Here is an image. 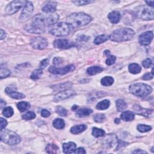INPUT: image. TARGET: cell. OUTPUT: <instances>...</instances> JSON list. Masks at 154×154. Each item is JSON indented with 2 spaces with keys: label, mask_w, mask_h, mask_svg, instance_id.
<instances>
[{
  "label": "cell",
  "mask_w": 154,
  "mask_h": 154,
  "mask_svg": "<svg viewBox=\"0 0 154 154\" xmlns=\"http://www.w3.org/2000/svg\"><path fill=\"white\" fill-rule=\"evenodd\" d=\"M59 16L58 14L47 13V14H37L34 16L32 22L33 25L39 29H44L46 26H50L57 22L58 20Z\"/></svg>",
  "instance_id": "obj_1"
},
{
  "label": "cell",
  "mask_w": 154,
  "mask_h": 154,
  "mask_svg": "<svg viewBox=\"0 0 154 154\" xmlns=\"http://www.w3.org/2000/svg\"><path fill=\"white\" fill-rule=\"evenodd\" d=\"M91 21V17L83 13H74L68 16L66 18L67 23L69 24L72 28L85 26Z\"/></svg>",
  "instance_id": "obj_2"
},
{
  "label": "cell",
  "mask_w": 154,
  "mask_h": 154,
  "mask_svg": "<svg viewBox=\"0 0 154 154\" xmlns=\"http://www.w3.org/2000/svg\"><path fill=\"white\" fill-rule=\"evenodd\" d=\"M135 34V31L131 28H122L114 30L111 34L110 38L115 42H126L132 39Z\"/></svg>",
  "instance_id": "obj_3"
},
{
  "label": "cell",
  "mask_w": 154,
  "mask_h": 154,
  "mask_svg": "<svg viewBox=\"0 0 154 154\" xmlns=\"http://www.w3.org/2000/svg\"><path fill=\"white\" fill-rule=\"evenodd\" d=\"M72 28L71 25L64 22H56L49 26L48 31L51 35L56 37H64L69 35Z\"/></svg>",
  "instance_id": "obj_4"
},
{
  "label": "cell",
  "mask_w": 154,
  "mask_h": 154,
  "mask_svg": "<svg viewBox=\"0 0 154 154\" xmlns=\"http://www.w3.org/2000/svg\"><path fill=\"white\" fill-rule=\"evenodd\" d=\"M129 90L135 96L143 98L151 94L152 92V88L149 85L140 83L131 84L130 86Z\"/></svg>",
  "instance_id": "obj_5"
},
{
  "label": "cell",
  "mask_w": 154,
  "mask_h": 154,
  "mask_svg": "<svg viewBox=\"0 0 154 154\" xmlns=\"http://www.w3.org/2000/svg\"><path fill=\"white\" fill-rule=\"evenodd\" d=\"M1 140L4 143L9 145H16L21 142V137L16 132L9 130L3 129L0 132Z\"/></svg>",
  "instance_id": "obj_6"
},
{
  "label": "cell",
  "mask_w": 154,
  "mask_h": 154,
  "mask_svg": "<svg viewBox=\"0 0 154 154\" xmlns=\"http://www.w3.org/2000/svg\"><path fill=\"white\" fill-rule=\"evenodd\" d=\"M136 16L142 20H153L154 18L153 8L144 6L139 7L136 10Z\"/></svg>",
  "instance_id": "obj_7"
},
{
  "label": "cell",
  "mask_w": 154,
  "mask_h": 154,
  "mask_svg": "<svg viewBox=\"0 0 154 154\" xmlns=\"http://www.w3.org/2000/svg\"><path fill=\"white\" fill-rule=\"evenodd\" d=\"M25 3L26 1H19V0L13 1L7 6L5 12L7 15H13L18 12L23 6H25Z\"/></svg>",
  "instance_id": "obj_8"
},
{
  "label": "cell",
  "mask_w": 154,
  "mask_h": 154,
  "mask_svg": "<svg viewBox=\"0 0 154 154\" xmlns=\"http://www.w3.org/2000/svg\"><path fill=\"white\" fill-rule=\"evenodd\" d=\"M34 10V6L30 1H26L25 5L19 16V21L21 22H25L28 21L30 18Z\"/></svg>",
  "instance_id": "obj_9"
},
{
  "label": "cell",
  "mask_w": 154,
  "mask_h": 154,
  "mask_svg": "<svg viewBox=\"0 0 154 154\" xmlns=\"http://www.w3.org/2000/svg\"><path fill=\"white\" fill-rule=\"evenodd\" d=\"M75 69V67L73 65L66 66L64 67H55L54 66H50L48 69L49 72L55 75H64L74 71Z\"/></svg>",
  "instance_id": "obj_10"
},
{
  "label": "cell",
  "mask_w": 154,
  "mask_h": 154,
  "mask_svg": "<svg viewBox=\"0 0 154 154\" xmlns=\"http://www.w3.org/2000/svg\"><path fill=\"white\" fill-rule=\"evenodd\" d=\"M30 45L34 49H44L46 48L48 45L47 40L42 37H36L31 39Z\"/></svg>",
  "instance_id": "obj_11"
},
{
  "label": "cell",
  "mask_w": 154,
  "mask_h": 154,
  "mask_svg": "<svg viewBox=\"0 0 154 154\" xmlns=\"http://www.w3.org/2000/svg\"><path fill=\"white\" fill-rule=\"evenodd\" d=\"M76 95V92L72 90H66L58 93L54 97V101L58 102L67 98H69Z\"/></svg>",
  "instance_id": "obj_12"
},
{
  "label": "cell",
  "mask_w": 154,
  "mask_h": 154,
  "mask_svg": "<svg viewBox=\"0 0 154 154\" xmlns=\"http://www.w3.org/2000/svg\"><path fill=\"white\" fill-rule=\"evenodd\" d=\"M54 46L60 49H66L75 46L74 43L66 39H58L54 41Z\"/></svg>",
  "instance_id": "obj_13"
},
{
  "label": "cell",
  "mask_w": 154,
  "mask_h": 154,
  "mask_svg": "<svg viewBox=\"0 0 154 154\" xmlns=\"http://www.w3.org/2000/svg\"><path fill=\"white\" fill-rule=\"evenodd\" d=\"M153 39V32L146 31L143 33L139 37V42L142 45H149Z\"/></svg>",
  "instance_id": "obj_14"
},
{
  "label": "cell",
  "mask_w": 154,
  "mask_h": 154,
  "mask_svg": "<svg viewBox=\"0 0 154 154\" xmlns=\"http://www.w3.org/2000/svg\"><path fill=\"white\" fill-rule=\"evenodd\" d=\"M133 110L137 114L142 115L143 116L145 117H149L153 113V110L143 108L140 105H134L133 107Z\"/></svg>",
  "instance_id": "obj_15"
},
{
  "label": "cell",
  "mask_w": 154,
  "mask_h": 154,
  "mask_svg": "<svg viewBox=\"0 0 154 154\" xmlns=\"http://www.w3.org/2000/svg\"><path fill=\"white\" fill-rule=\"evenodd\" d=\"M57 3L49 1L42 7V11L45 13H53L57 9Z\"/></svg>",
  "instance_id": "obj_16"
},
{
  "label": "cell",
  "mask_w": 154,
  "mask_h": 154,
  "mask_svg": "<svg viewBox=\"0 0 154 154\" xmlns=\"http://www.w3.org/2000/svg\"><path fill=\"white\" fill-rule=\"evenodd\" d=\"M5 92L7 95L9 96L10 97L16 99H22L25 98V95L24 94L18 92L16 91L13 90L12 89L9 88V87H7L5 90Z\"/></svg>",
  "instance_id": "obj_17"
},
{
  "label": "cell",
  "mask_w": 154,
  "mask_h": 154,
  "mask_svg": "<svg viewBox=\"0 0 154 154\" xmlns=\"http://www.w3.org/2000/svg\"><path fill=\"white\" fill-rule=\"evenodd\" d=\"M62 147H63L64 153H75V151L76 148V145L75 143L70 142L69 143H63Z\"/></svg>",
  "instance_id": "obj_18"
},
{
  "label": "cell",
  "mask_w": 154,
  "mask_h": 154,
  "mask_svg": "<svg viewBox=\"0 0 154 154\" xmlns=\"http://www.w3.org/2000/svg\"><path fill=\"white\" fill-rule=\"evenodd\" d=\"M108 18L110 20V21L113 23V24H117L118 23L120 20H121V15L119 12L118 11H112L111 13H110L108 15Z\"/></svg>",
  "instance_id": "obj_19"
},
{
  "label": "cell",
  "mask_w": 154,
  "mask_h": 154,
  "mask_svg": "<svg viewBox=\"0 0 154 154\" xmlns=\"http://www.w3.org/2000/svg\"><path fill=\"white\" fill-rule=\"evenodd\" d=\"M72 85V84L71 82H66L63 84H57L53 86V89L54 91H63L68 90L70 89Z\"/></svg>",
  "instance_id": "obj_20"
},
{
  "label": "cell",
  "mask_w": 154,
  "mask_h": 154,
  "mask_svg": "<svg viewBox=\"0 0 154 154\" xmlns=\"http://www.w3.org/2000/svg\"><path fill=\"white\" fill-rule=\"evenodd\" d=\"M87 126L85 125H78L72 126L71 129V132L73 134H78L87 129Z\"/></svg>",
  "instance_id": "obj_21"
},
{
  "label": "cell",
  "mask_w": 154,
  "mask_h": 154,
  "mask_svg": "<svg viewBox=\"0 0 154 154\" xmlns=\"http://www.w3.org/2000/svg\"><path fill=\"white\" fill-rule=\"evenodd\" d=\"M134 114L132 112H130V111H126V112H123L121 115V119L126 122L132 121V120H134Z\"/></svg>",
  "instance_id": "obj_22"
},
{
  "label": "cell",
  "mask_w": 154,
  "mask_h": 154,
  "mask_svg": "<svg viewBox=\"0 0 154 154\" xmlns=\"http://www.w3.org/2000/svg\"><path fill=\"white\" fill-rule=\"evenodd\" d=\"M93 113V110L89 108H81L76 112V116L78 117H84L89 116Z\"/></svg>",
  "instance_id": "obj_23"
},
{
  "label": "cell",
  "mask_w": 154,
  "mask_h": 154,
  "mask_svg": "<svg viewBox=\"0 0 154 154\" xmlns=\"http://www.w3.org/2000/svg\"><path fill=\"white\" fill-rule=\"evenodd\" d=\"M128 70H129V71L131 74H137L141 72L142 67L138 64L132 63V64H130L129 66H128Z\"/></svg>",
  "instance_id": "obj_24"
},
{
  "label": "cell",
  "mask_w": 154,
  "mask_h": 154,
  "mask_svg": "<svg viewBox=\"0 0 154 154\" xmlns=\"http://www.w3.org/2000/svg\"><path fill=\"white\" fill-rule=\"evenodd\" d=\"M104 71V69L102 67L99 66H92L89 67L87 69V72L89 75H94L97 74H99Z\"/></svg>",
  "instance_id": "obj_25"
},
{
  "label": "cell",
  "mask_w": 154,
  "mask_h": 154,
  "mask_svg": "<svg viewBox=\"0 0 154 154\" xmlns=\"http://www.w3.org/2000/svg\"><path fill=\"white\" fill-rule=\"evenodd\" d=\"M116 107L118 112H123L127 108V104L123 99H118L116 101Z\"/></svg>",
  "instance_id": "obj_26"
},
{
  "label": "cell",
  "mask_w": 154,
  "mask_h": 154,
  "mask_svg": "<svg viewBox=\"0 0 154 154\" xmlns=\"http://www.w3.org/2000/svg\"><path fill=\"white\" fill-rule=\"evenodd\" d=\"M110 104V102L109 101V100L107 99L103 100L99 102V103L96 105V109L99 110H104L109 107Z\"/></svg>",
  "instance_id": "obj_27"
},
{
  "label": "cell",
  "mask_w": 154,
  "mask_h": 154,
  "mask_svg": "<svg viewBox=\"0 0 154 154\" xmlns=\"http://www.w3.org/2000/svg\"><path fill=\"white\" fill-rule=\"evenodd\" d=\"M53 125L55 128L58 130L63 129L65 126V123L64 120L60 119V118L55 119L53 123Z\"/></svg>",
  "instance_id": "obj_28"
},
{
  "label": "cell",
  "mask_w": 154,
  "mask_h": 154,
  "mask_svg": "<svg viewBox=\"0 0 154 154\" xmlns=\"http://www.w3.org/2000/svg\"><path fill=\"white\" fill-rule=\"evenodd\" d=\"M101 84L104 86H110L112 85L114 83V79L112 78V76H105L102 78L101 81Z\"/></svg>",
  "instance_id": "obj_29"
},
{
  "label": "cell",
  "mask_w": 154,
  "mask_h": 154,
  "mask_svg": "<svg viewBox=\"0 0 154 154\" xmlns=\"http://www.w3.org/2000/svg\"><path fill=\"white\" fill-rule=\"evenodd\" d=\"M17 107H18V110L20 111V112H24L29 109V108L30 107V105L27 102L22 101L17 104Z\"/></svg>",
  "instance_id": "obj_30"
},
{
  "label": "cell",
  "mask_w": 154,
  "mask_h": 154,
  "mask_svg": "<svg viewBox=\"0 0 154 154\" xmlns=\"http://www.w3.org/2000/svg\"><path fill=\"white\" fill-rule=\"evenodd\" d=\"M58 149V147L55 144H48L46 148V152L48 153H56Z\"/></svg>",
  "instance_id": "obj_31"
},
{
  "label": "cell",
  "mask_w": 154,
  "mask_h": 154,
  "mask_svg": "<svg viewBox=\"0 0 154 154\" xmlns=\"http://www.w3.org/2000/svg\"><path fill=\"white\" fill-rule=\"evenodd\" d=\"M105 131L99 129V128L94 127L93 128V130H92V135L95 137H102L105 135Z\"/></svg>",
  "instance_id": "obj_32"
},
{
  "label": "cell",
  "mask_w": 154,
  "mask_h": 154,
  "mask_svg": "<svg viewBox=\"0 0 154 154\" xmlns=\"http://www.w3.org/2000/svg\"><path fill=\"white\" fill-rule=\"evenodd\" d=\"M108 36L105 35L98 36L95 38V40H94V44L95 45H99L101 44H102V43L106 42L108 40Z\"/></svg>",
  "instance_id": "obj_33"
},
{
  "label": "cell",
  "mask_w": 154,
  "mask_h": 154,
  "mask_svg": "<svg viewBox=\"0 0 154 154\" xmlns=\"http://www.w3.org/2000/svg\"><path fill=\"white\" fill-rule=\"evenodd\" d=\"M3 114L6 117H10L14 114L13 109L10 107H7L3 109Z\"/></svg>",
  "instance_id": "obj_34"
},
{
  "label": "cell",
  "mask_w": 154,
  "mask_h": 154,
  "mask_svg": "<svg viewBox=\"0 0 154 154\" xmlns=\"http://www.w3.org/2000/svg\"><path fill=\"white\" fill-rule=\"evenodd\" d=\"M25 29H26V30L28 32L32 33H42L44 32V30L37 28L35 27V26H33V25H30V26H27Z\"/></svg>",
  "instance_id": "obj_35"
},
{
  "label": "cell",
  "mask_w": 154,
  "mask_h": 154,
  "mask_svg": "<svg viewBox=\"0 0 154 154\" xmlns=\"http://www.w3.org/2000/svg\"><path fill=\"white\" fill-rule=\"evenodd\" d=\"M139 131L141 132H146L148 131H150L152 130V127L149 125H143V124H140L137 127Z\"/></svg>",
  "instance_id": "obj_36"
},
{
  "label": "cell",
  "mask_w": 154,
  "mask_h": 154,
  "mask_svg": "<svg viewBox=\"0 0 154 154\" xmlns=\"http://www.w3.org/2000/svg\"><path fill=\"white\" fill-rule=\"evenodd\" d=\"M43 72H42V69H36L35 71H34L33 72V73L31 75V78L32 80H37L39 78H40V77L42 76Z\"/></svg>",
  "instance_id": "obj_37"
},
{
  "label": "cell",
  "mask_w": 154,
  "mask_h": 154,
  "mask_svg": "<svg viewBox=\"0 0 154 154\" xmlns=\"http://www.w3.org/2000/svg\"><path fill=\"white\" fill-rule=\"evenodd\" d=\"M56 112L59 116L62 117H66L67 114V111L62 106H58L56 108Z\"/></svg>",
  "instance_id": "obj_38"
},
{
  "label": "cell",
  "mask_w": 154,
  "mask_h": 154,
  "mask_svg": "<svg viewBox=\"0 0 154 154\" xmlns=\"http://www.w3.org/2000/svg\"><path fill=\"white\" fill-rule=\"evenodd\" d=\"M22 119L25 121H30V120L34 119L36 117V114L33 112H28L24 115H22Z\"/></svg>",
  "instance_id": "obj_39"
},
{
  "label": "cell",
  "mask_w": 154,
  "mask_h": 154,
  "mask_svg": "<svg viewBox=\"0 0 154 154\" xmlns=\"http://www.w3.org/2000/svg\"><path fill=\"white\" fill-rule=\"evenodd\" d=\"M93 2L94 1H91V0H76V1H72V3L76 6L87 5Z\"/></svg>",
  "instance_id": "obj_40"
},
{
  "label": "cell",
  "mask_w": 154,
  "mask_h": 154,
  "mask_svg": "<svg viewBox=\"0 0 154 154\" xmlns=\"http://www.w3.org/2000/svg\"><path fill=\"white\" fill-rule=\"evenodd\" d=\"M93 119L95 122L97 123H101L104 121V120L105 119V116L103 114H97L94 116Z\"/></svg>",
  "instance_id": "obj_41"
},
{
  "label": "cell",
  "mask_w": 154,
  "mask_h": 154,
  "mask_svg": "<svg viewBox=\"0 0 154 154\" xmlns=\"http://www.w3.org/2000/svg\"><path fill=\"white\" fill-rule=\"evenodd\" d=\"M116 60V57L114 55H112L111 54H110L107 55V59L105 62V63L107 65L110 66L113 65L115 63Z\"/></svg>",
  "instance_id": "obj_42"
},
{
  "label": "cell",
  "mask_w": 154,
  "mask_h": 154,
  "mask_svg": "<svg viewBox=\"0 0 154 154\" xmlns=\"http://www.w3.org/2000/svg\"><path fill=\"white\" fill-rule=\"evenodd\" d=\"M10 75V71L6 68H3L2 66L1 67V79H3L6 77H8Z\"/></svg>",
  "instance_id": "obj_43"
},
{
  "label": "cell",
  "mask_w": 154,
  "mask_h": 154,
  "mask_svg": "<svg viewBox=\"0 0 154 154\" xmlns=\"http://www.w3.org/2000/svg\"><path fill=\"white\" fill-rule=\"evenodd\" d=\"M152 61L149 58H146V60H144V61L142 62V65L145 68H149L152 65Z\"/></svg>",
  "instance_id": "obj_44"
},
{
  "label": "cell",
  "mask_w": 154,
  "mask_h": 154,
  "mask_svg": "<svg viewBox=\"0 0 154 154\" xmlns=\"http://www.w3.org/2000/svg\"><path fill=\"white\" fill-rule=\"evenodd\" d=\"M63 59L61 58L60 57H55L53 59V64L55 66H60L63 63Z\"/></svg>",
  "instance_id": "obj_45"
},
{
  "label": "cell",
  "mask_w": 154,
  "mask_h": 154,
  "mask_svg": "<svg viewBox=\"0 0 154 154\" xmlns=\"http://www.w3.org/2000/svg\"><path fill=\"white\" fill-rule=\"evenodd\" d=\"M48 63H49V59L48 58H46V59L43 60L40 63V68H39V69H44L45 67H46L47 66Z\"/></svg>",
  "instance_id": "obj_46"
},
{
  "label": "cell",
  "mask_w": 154,
  "mask_h": 154,
  "mask_svg": "<svg viewBox=\"0 0 154 154\" xmlns=\"http://www.w3.org/2000/svg\"><path fill=\"white\" fill-rule=\"evenodd\" d=\"M153 74H152V73H147L146 74H144L143 76V80H151L153 78Z\"/></svg>",
  "instance_id": "obj_47"
},
{
  "label": "cell",
  "mask_w": 154,
  "mask_h": 154,
  "mask_svg": "<svg viewBox=\"0 0 154 154\" xmlns=\"http://www.w3.org/2000/svg\"><path fill=\"white\" fill-rule=\"evenodd\" d=\"M51 115V113L49 111L46 110V109H44V110H42V112H41V116L42 117H49Z\"/></svg>",
  "instance_id": "obj_48"
},
{
  "label": "cell",
  "mask_w": 154,
  "mask_h": 154,
  "mask_svg": "<svg viewBox=\"0 0 154 154\" xmlns=\"http://www.w3.org/2000/svg\"><path fill=\"white\" fill-rule=\"evenodd\" d=\"M0 120H1V125H0V126H1V130H2L4 128H5V127L7 125V122L6 119L3 117L0 119Z\"/></svg>",
  "instance_id": "obj_49"
},
{
  "label": "cell",
  "mask_w": 154,
  "mask_h": 154,
  "mask_svg": "<svg viewBox=\"0 0 154 154\" xmlns=\"http://www.w3.org/2000/svg\"><path fill=\"white\" fill-rule=\"evenodd\" d=\"M86 153V152H85L84 149L83 148H79L78 149H76V150L75 151V153L82 154V153Z\"/></svg>",
  "instance_id": "obj_50"
},
{
  "label": "cell",
  "mask_w": 154,
  "mask_h": 154,
  "mask_svg": "<svg viewBox=\"0 0 154 154\" xmlns=\"http://www.w3.org/2000/svg\"><path fill=\"white\" fill-rule=\"evenodd\" d=\"M126 144H127L125 142H123L121 140H119V143H118V146L117 148V150L119 149V148H121L122 146H126Z\"/></svg>",
  "instance_id": "obj_51"
},
{
  "label": "cell",
  "mask_w": 154,
  "mask_h": 154,
  "mask_svg": "<svg viewBox=\"0 0 154 154\" xmlns=\"http://www.w3.org/2000/svg\"><path fill=\"white\" fill-rule=\"evenodd\" d=\"M1 31V33H0V37H1V40H3L6 37V34L5 31H4L2 29L0 30Z\"/></svg>",
  "instance_id": "obj_52"
},
{
  "label": "cell",
  "mask_w": 154,
  "mask_h": 154,
  "mask_svg": "<svg viewBox=\"0 0 154 154\" xmlns=\"http://www.w3.org/2000/svg\"><path fill=\"white\" fill-rule=\"evenodd\" d=\"M132 153H147V152H145L144 151H142V150H140V149L134 151Z\"/></svg>",
  "instance_id": "obj_53"
},
{
  "label": "cell",
  "mask_w": 154,
  "mask_h": 154,
  "mask_svg": "<svg viewBox=\"0 0 154 154\" xmlns=\"http://www.w3.org/2000/svg\"><path fill=\"white\" fill-rule=\"evenodd\" d=\"M84 36H81L78 38V40L80 41H83V40H84V41H87L88 40V39H87V38H89L88 37H85V38H84Z\"/></svg>",
  "instance_id": "obj_54"
},
{
  "label": "cell",
  "mask_w": 154,
  "mask_h": 154,
  "mask_svg": "<svg viewBox=\"0 0 154 154\" xmlns=\"http://www.w3.org/2000/svg\"><path fill=\"white\" fill-rule=\"evenodd\" d=\"M146 3L150 7H151L152 8L153 7V1H146Z\"/></svg>",
  "instance_id": "obj_55"
},
{
  "label": "cell",
  "mask_w": 154,
  "mask_h": 154,
  "mask_svg": "<svg viewBox=\"0 0 154 154\" xmlns=\"http://www.w3.org/2000/svg\"><path fill=\"white\" fill-rule=\"evenodd\" d=\"M6 104V102H4V101H3V100H1V109H2L3 107H5Z\"/></svg>",
  "instance_id": "obj_56"
},
{
  "label": "cell",
  "mask_w": 154,
  "mask_h": 154,
  "mask_svg": "<svg viewBox=\"0 0 154 154\" xmlns=\"http://www.w3.org/2000/svg\"><path fill=\"white\" fill-rule=\"evenodd\" d=\"M77 108H78V106H77V105H74L72 107V110H76Z\"/></svg>",
  "instance_id": "obj_57"
},
{
  "label": "cell",
  "mask_w": 154,
  "mask_h": 154,
  "mask_svg": "<svg viewBox=\"0 0 154 154\" xmlns=\"http://www.w3.org/2000/svg\"><path fill=\"white\" fill-rule=\"evenodd\" d=\"M115 123H120V122H121V121H120V120L119 119H115Z\"/></svg>",
  "instance_id": "obj_58"
}]
</instances>
